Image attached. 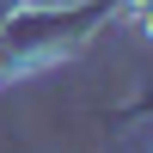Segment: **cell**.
<instances>
[{"label":"cell","mask_w":153,"mask_h":153,"mask_svg":"<svg viewBox=\"0 0 153 153\" xmlns=\"http://www.w3.org/2000/svg\"><path fill=\"white\" fill-rule=\"evenodd\" d=\"M6 19H12V0H0V25H6Z\"/></svg>","instance_id":"6da1fadb"}]
</instances>
